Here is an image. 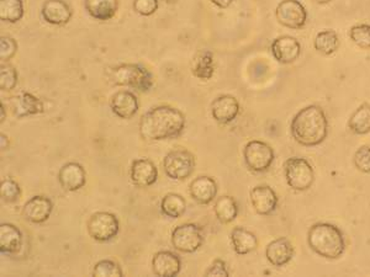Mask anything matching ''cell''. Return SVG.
Instances as JSON below:
<instances>
[{
  "mask_svg": "<svg viewBox=\"0 0 370 277\" xmlns=\"http://www.w3.org/2000/svg\"><path fill=\"white\" fill-rule=\"evenodd\" d=\"M184 113L176 107L157 106L140 120V135L146 141H165L181 136L184 131Z\"/></svg>",
  "mask_w": 370,
  "mask_h": 277,
  "instance_id": "obj_1",
  "label": "cell"
},
{
  "mask_svg": "<svg viewBox=\"0 0 370 277\" xmlns=\"http://www.w3.org/2000/svg\"><path fill=\"white\" fill-rule=\"evenodd\" d=\"M284 174L287 185L295 191H306L315 181V171L311 164L299 156L289 158L285 161Z\"/></svg>",
  "mask_w": 370,
  "mask_h": 277,
  "instance_id": "obj_5",
  "label": "cell"
},
{
  "mask_svg": "<svg viewBox=\"0 0 370 277\" xmlns=\"http://www.w3.org/2000/svg\"><path fill=\"white\" fill-rule=\"evenodd\" d=\"M87 229L89 235L94 240L105 243L117 237L120 224L115 214L110 212H97L89 218Z\"/></svg>",
  "mask_w": 370,
  "mask_h": 277,
  "instance_id": "obj_8",
  "label": "cell"
},
{
  "mask_svg": "<svg viewBox=\"0 0 370 277\" xmlns=\"http://www.w3.org/2000/svg\"><path fill=\"white\" fill-rule=\"evenodd\" d=\"M4 120H5L4 105L1 104V120H0V122L3 123V122H4Z\"/></svg>",
  "mask_w": 370,
  "mask_h": 277,
  "instance_id": "obj_42",
  "label": "cell"
},
{
  "mask_svg": "<svg viewBox=\"0 0 370 277\" xmlns=\"http://www.w3.org/2000/svg\"><path fill=\"white\" fill-rule=\"evenodd\" d=\"M133 10L142 16H151L158 9V0H133Z\"/></svg>",
  "mask_w": 370,
  "mask_h": 277,
  "instance_id": "obj_38",
  "label": "cell"
},
{
  "mask_svg": "<svg viewBox=\"0 0 370 277\" xmlns=\"http://www.w3.org/2000/svg\"><path fill=\"white\" fill-rule=\"evenodd\" d=\"M41 15L46 23L61 26L68 24L73 11L64 0H47L44 1Z\"/></svg>",
  "mask_w": 370,
  "mask_h": 277,
  "instance_id": "obj_18",
  "label": "cell"
},
{
  "mask_svg": "<svg viewBox=\"0 0 370 277\" xmlns=\"http://www.w3.org/2000/svg\"><path fill=\"white\" fill-rule=\"evenodd\" d=\"M214 214L221 223H231L239 214V204L232 196H221L215 204Z\"/></svg>",
  "mask_w": 370,
  "mask_h": 277,
  "instance_id": "obj_27",
  "label": "cell"
},
{
  "mask_svg": "<svg viewBox=\"0 0 370 277\" xmlns=\"http://www.w3.org/2000/svg\"><path fill=\"white\" fill-rule=\"evenodd\" d=\"M205 276L229 277V270L224 260L216 259L214 263L210 265L209 269L205 271Z\"/></svg>",
  "mask_w": 370,
  "mask_h": 277,
  "instance_id": "obj_39",
  "label": "cell"
},
{
  "mask_svg": "<svg viewBox=\"0 0 370 277\" xmlns=\"http://www.w3.org/2000/svg\"><path fill=\"white\" fill-rule=\"evenodd\" d=\"M270 49L274 59L282 64L295 62L302 54V44L292 36H282L274 39Z\"/></svg>",
  "mask_w": 370,
  "mask_h": 277,
  "instance_id": "obj_12",
  "label": "cell"
},
{
  "mask_svg": "<svg viewBox=\"0 0 370 277\" xmlns=\"http://www.w3.org/2000/svg\"><path fill=\"white\" fill-rule=\"evenodd\" d=\"M172 244L181 253H195L204 244V235L196 224H181L172 233Z\"/></svg>",
  "mask_w": 370,
  "mask_h": 277,
  "instance_id": "obj_9",
  "label": "cell"
},
{
  "mask_svg": "<svg viewBox=\"0 0 370 277\" xmlns=\"http://www.w3.org/2000/svg\"><path fill=\"white\" fill-rule=\"evenodd\" d=\"M348 126L351 131L356 135L363 136L368 135L370 132V105L369 104H362L361 106L353 112Z\"/></svg>",
  "mask_w": 370,
  "mask_h": 277,
  "instance_id": "obj_29",
  "label": "cell"
},
{
  "mask_svg": "<svg viewBox=\"0 0 370 277\" xmlns=\"http://www.w3.org/2000/svg\"><path fill=\"white\" fill-rule=\"evenodd\" d=\"M279 24L287 29L300 30L307 21V11L299 0H282L275 10Z\"/></svg>",
  "mask_w": 370,
  "mask_h": 277,
  "instance_id": "obj_10",
  "label": "cell"
},
{
  "mask_svg": "<svg viewBox=\"0 0 370 277\" xmlns=\"http://www.w3.org/2000/svg\"><path fill=\"white\" fill-rule=\"evenodd\" d=\"M18 84V73L14 67L9 64H1L0 67V88L3 92H10Z\"/></svg>",
  "mask_w": 370,
  "mask_h": 277,
  "instance_id": "obj_34",
  "label": "cell"
},
{
  "mask_svg": "<svg viewBox=\"0 0 370 277\" xmlns=\"http://www.w3.org/2000/svg\"><path fill=\"white\" fill-rule=\"evenodd\" d=\"M59 180L64 190L74 192L84 187L87 183V174L83 166L78 163H67L59 171Z\"/></svg>",
  "mask_w": 370,
  "mask_h": 277,
  "instance_id": "obj_16",
  "label": "cell"
},
{
  "mask_svg": "<svg viewBox=\"0 0 370 277\" xmlns=\"http://www.w3.org/2000/svg\"><path fill=\"white\" fill-rule=\"evenodd\" d=\"M354 166L362 173L369 174L370 173V147L362 146L354 154L353 158Z\"/></svg>",
  "mask_w": 370,
  "mask_h": 277,
  "instance_id": "obj_37",
  "label": "cell"
},
{
  "mask_svg": "<svg viewBox=\"0 0 370 277\" xmlns=\"http://www.w3.org/2000/svg\"><path fill=\"white\" fill-rule=\"evenodd\" d=\"M231 242L234 252L239 255H247L252 253L258 245L257 237L244 227H236L231 232Z\"/></svg>",
  "mask_w": 370,
  "mask_h": 277,
  "instance_id": "obj_25",
  "label": "cell"
},
{
  "mask_svg": "<svg viewBox=\"0 0 370 277\" xmlns=\"http://www.w3.org/2000/svg\"><path fill=\"white\" fill-rule=\"evenodd\" d=\"M23 245V234L14 224L0 226V253L13 255L19 252Z\"/></svg>",
  "mask_w": 370,
  "mask_h": 277,
  "instance_id": "obj_22",
  "label": "cell"
},
{
  "mask_svg": "<svg viewBox=\"0 0 370 277\" xmlns=\"http://www.w3.org/2000/svg\"><path fill=\"white\" fill-rule=\"evenodd\" d=\"M265 257L269 263L275 268H282L292 261L294 258V247L287 238H278L268 244L265 249Z\"/></svg>",
  "mask_w": 370,
  "mask_h": 277,
  "instance_id": "obj_19",
  "label": "cell"
},
{
  "mask_svg": "<svg viewBox=\"0 0 370 277\" xmlns=\"http://www.w3.org/2000/svg\"><path fill=\"white\" fill-rule=\"evenodd\" d=\"M350 36L354 44L362 49H370V25H356L350 31Z\"/></svg>",
  "mask_w": 370,
  "mask_h": 277,
  "instance_id": "obj_33",
  "label": "cell"
},
{
  "mask_svg": "<svg viewBox=\"0 0 370 277\" xmlns=\"http://www.w3.org/2000/svg\"><path fill=\"white\" fill-rule=\"evenodd\" d=\"M307 243L321 258L336 260L346 250V240L341 229L331 223H316L309 229Z\"/></svg>",
  "mask_w": 370,
  "mask_h": 277,
  "instance_id": "obj_3",
  "label": "cell"
},
{
  "mask_svg": "<svg viewBox=\"0 0 370 277\" xmlns=\"http://www.w3.org/2000/svg\"><path fill=\"white\" fill-rule=\"evenodd\" d=\"M161 211L169 218H179L186 211V202L181 195L168 194L162 199Z\"/></svg>",
  "mask_w": 370,
  "mask_h": 277,
  "instance_id": "obj_31",
  "label": "cell"
},
{
  "mask_svg": "<svg viewBox=\"0 0 370 277\" xmlns=\"http://www.w3.org/2000/svg\"><path fill=\"white\" fill-rule=\"evenodd\" d=\"M112 83L129 87L138 92H150L153 87V75L140 64H121L110 72Z\"/></svg>",
  "mask_w": 370,
  "mask_h": 277,
  "instance_id": "obj_4",
  "label": "cell"
},
{
  "mask_svg": "<svg viewBox=\"0 0 370 277\" xmlns=\"http://www.w3.org/2000/svg\"><path fill=\"white\" fill-rule=\"evenodd\" d=\"M193 75L200 80H210L215 73L214 54L209 49H201L193 59Z\"/></svg>",
  "mask_w": 370,
  "mask_h": 277,
  "instance_id": "obj_26",
  "label": "cell"
},
{
  "mask_svg": "<svg viewBox=\"0 0 370 277\" xmlns=\"http://www.w3.org/2000/svg\"><path fill=\"white\" fill-rule=\"evenodd\" d=\"M292 138L304 147H316L326 140L328 121L325 111L317 105H309L297 112L292 121Z\"/></svg>",
  "mask_w": 370,
  "mask_h": 277,
  "instance_id": "obj_2",
  "label": "cell"
},
{
  "mask_svg": "<svg viewBox=\"0 0 370 277\" xmlns=\"http://www.w3.org/2000/svg\"><path fill=\"white\" fill-rule=\"evenodd\" d=\"M314 46L317 52L325 54V56H331L336 52L337 49H340L341 41L336 31L325 30L317 34L314 41Z\"/></svg>",
  "mask_w": 370,
  "mask_h": 277,
  "instance_id": "obj_28",
  "label": "cell"
},
{
  "mask_svg": "<svg viewBox=\"0 0 370 277\" xmlns=\"http://www.w3.org/2000/svg\"><path fill=\"white\" fill-rule=\"evenodd\" d=\"M163 169L173 180H185L194 173L195 156L186 149H174L165 156Z\"/></svg>",
  "mask_w": 370,
  "mask_h": 277,
  "instance_id": "obj_6",
  "label": "cell"
},
{
  "mask_svg": "<svg viewBox=\"0 0 370 277\" xmlns=\"http://www.w3.org/2000/svg\"><path fill=\"white\" fill-rule=\"evenodd\" d=\"M14 115L18 118L21 117L32 116L44 111V104L39 97H35L30 92H21L19 97H14Z\"/></svg>",
  "mask_w": 370,
  "mask_h": 277,
  "instance_id": "obj_24",
  "label": "cell"
},
{
  "mask_svg": "<svg viewBox=\"0 0 370 277\" xmlns=\"http://www.w3.org/2000/svg\"><path fill=\"white\" fill-rule=\"evenodd\" d=\"M25 14L23 0H0V19L5 23L15 24L23 19Z\"/></svg>",
  "mask_w": 370,
  "mask_h": 277,
  "instance_id": "obj_30",
  "label": "cell"
},
{
  "mask_svg": "<svg viewBox=\"0 0 370 277\" xmlns=\"http://www.w3.org/2000/svg\"><path fill=\"white\" fill-rule=\"evenodd\" d=\"M110 107L119 118L130 120L138 111V100L133 92L120 90L112 95Z\"/></svg>",
  "mask_w": 370,
  "mask_h": 277,
  "instance_id": "obj_15",
  "label": "cell"
},
{
  "mask_svg": "<svg viewBox=\"0 0 370 277\" xmlns=\"http://www.w3.org/2000/svg\"><path fill=\"white\" fill-rule=\"evenodd\" d=\"M18 51V44L14 39L9 36H1L0 39V59L1 62H8L14 57Z\"/></svg>",
  "mask_w": 370,
  "mask_h": 277,
  "instance_id": "obj_36",
  "label": "cell"
},
{
  "mask_svg": "<svg viewBox=\"0 0 370 277\" xmlns=\"http://www.w3.org/2000/svg\"><path fill=\"white\" fill-rule=\"evenodd\" d=\"M251 204L261 216L273 214L278 206V196L268 185H258L251 191Z\"/></svg>",
  "mask_w": 370,
  "mask_h": 277,
  "instance_id": "obj_14",
  "label": "cell"
},
{
  "mask_svg": "<svg viewBox=\"0 0 370 277\" xmlns=\"http://www.w3.org/2000/svg\"><path fill=\"white\" fill-rule=\"evenodd\" d=\"M190 196L200 204H209L217 195V184L210 176H199L190 184Z\"/></svg>",
  "mask_w": 370,
  "mask_h": 277,
  "instance_id": "obj_21",
  "label": "cell"
},
{
  "mask_svg": "<svg viewBox=\"0 0 370 277\" xmlns=\"http://www.w3.org/2000/svg\"><path fill=\"white\" fill-rule=\"evenodd\" d=\"M124 275L119 264L114 260H102L94 266L92 276L95 277H121Z\"/></svg>",
  "mask_w": 370,
  "mask_h": 277,
  "instance_id": "obj_32",
  "label": "cell"
},
{
  "mask_svg": "<svg viewBox=\"0 0 370 277\" xmlns=\"http://www.w3.org/2000/svg\"><path fill=\"white\" fill-rule=\"evenodd\" d=\"M130 178L137 187H150L158 179V171L153 161L148 159H137L132 163Z\"/></svg>",
  "mask_w": 370,
  "mask_h": 277,
  "instance_id": "obj_20",
  "label": "cell"
},
{
  "mask_svg": "<svg viewBox=\"0 0 370 277\" xmlns=\"http://www.w3.org/2000/svg\"><path fill=\"white\" fill-rule=\"evenodd\" d=\"M0 195H1V199L5 202H15L20 199L21 189H20L19 184L16 181L8 178V179L1 181Z\"/></svg>",
  "mask_w": 370,
  "mask_h": 277,
  "instance_id": "obj_35",
  "label": "cell"
},
{
  "mask_svg": "<svg viewBox=\"0 0 370 277\" xmlns=\"http://www.w3.org/2000/svg\"><path fill=\"white\" fill-rule=\"evenodd\" d=\"M244 158L249 171L263 173L268 171L274 161V151L265 142L251 141L244 149Z\"/></svg>",
  "mask_w": 370,
  "mask_h": 277,
  "instance_id": "obj_7",
  "label": "cell"
},
{
  "mask_svg": "<svg viewBox=\"0 0 370 277\" xmlns=\"http://www.w3.org/2000/svg\"><path fill=\"white\" fill-rule=\"evenodd\" d=\"M239 104L232 95H221L211 104V115L215 121L221 125H227L239 116Z\"/></svg>",
  "mask_w": 370,
  "mask_h": 277,
  "instance_id": "obj_13",
  "label": "cell"
},
{
  "mask_svg": "<svg viewBox=\"0 0 370 277\" xmlns=\"http://www.w3.org/2000/svg\"><path fill=\"white\" fill-rule=\"evenodd\" d=\"M210 1L220 9H226V8H229V5L232 4L234 0H210Z\"/></svg>",
  "mask_w": 370,
  "mask_h": 277,
  "instance_id": "obj_40",
  "label": "cell"
},
{
  "mask_svg": "<svg viewBox=\"0 0 370 277\" xmlns=\"http://www.w3.org/2000/svg\"><path fill=\"white\" fill-rule=\"evenodd\" d=\"M54 204L46 196H34L24 204L23 216L31 223L41 224L46 222L52 214Z\"/></svg>",
  "mask_w": 370,
  "mask_h": 277,
  "instance_id": "obj_11",
  "label": "cell"
},
{
  "mask_svg": "<svg viewBox=\"0 0 370 277\" xmlns=\"http://www.w3.org/2000/svg\"><path fill=\"white\" fill-rule=\"evenodd\" d=\"M84 6L92 19L109 21L117 14L119 0H84Z\"/></svg>",
  "mask_w": 370,
  "mask_h": 277,
  "instance_id": "obj_23",
  "label": "cell"
},
{
  "mask_svg": "<svg viewBox=\"0 0 370 277\" xmlns=\"http://www.w3.org/2000/svg\"><path fill=\"white\" fill-rule=\"evenodd\" d=\"M152 270L156 276L174 277L181 273V260L177 254L165 250L152 259Z\"/></svg>",
  "mask_w": 370,
  "mask_h": 277,
  "instance_id": "obj_17",
  "label": "cell"
},
{
  "mask_svg": "<svg viewBox=\"0 0 370 277\" xmlns=\"http://www.w3.org/2000/svg\"><path fill=\"white\" fill-rule=\"evenodd\" d=\"M317 4H328L331 0H314Z\"/></svg>",
  "mask_w": 370,
  "mask_h": 277,
  "instance_id": "obj_41",
  "label": "cell"
}]
</instances>
